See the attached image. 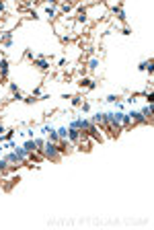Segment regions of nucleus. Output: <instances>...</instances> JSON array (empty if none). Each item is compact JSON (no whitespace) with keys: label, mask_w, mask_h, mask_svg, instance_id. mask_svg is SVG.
<instances>
[{"label":"nucleus","mask_w":154,"mask_h":230,"mask_svg":"<svg viewBox=\"0 0 154 230\" xmlns=\"http://www.w3.org/2000/svg\"><path fill=\"white\" fill-rule=\"evenodd\" d=\"M41 152H43V156L49 158V160H60V156H62V154L58 152V144H56V142H49V140L45 142V146L41 148Z\"/></svg>","instance_id":"f257e3e1"},{"label":"nucleus","mask_w":154,"mask_h":230,"mask_svg":"<svg viewBox=\"0 0 154 230\" xmlns=\"http://www.w3.org/2000/svg\"><path fill=\"white\" fill-rule=\"evenodd\" d=\"M23 150H25L27 154H31V152H37L35 140H25V142H23Z\"/></svg>","instance_id":"f03ea898"},{"label":"nucleus","mask_w":154,"mask_h":230,"mask_svg":"<svg viewBox=\"0 0 154 230\" xmlns=\"http://www.w3.org/2000/svg\"><path fill=\"white\" fill-rule=\"evenodd\" d=\"M146 119H148V123L152 121V105H146V107H142V111H140Z\"/></svg>","instance_id":"7ed1b4c3"},{"label":"nucleus","mask_w":154,"mask_h":230,"mask_svg":"<svg viewBox=\"0 0 154 230\" xmlns=\"http://www.w3.org/2000/svg\"><path fill=\"white\" fill-rule=\"evenodd\" d=\"M35 66H37L39 70H43V72H45V70H49V62H47L45 58H41V60H35Z\"/></svg>","instance_id":"20e7f679"},{"label":"nucleus","mask_w":154,"mask_h":230,"mask_svg":"<svg viewBox=\"0 0 154 230\" xmlns=\"http://www.w3.org/2000/svg\"><path fill=\"white\" fill-rule=\"evenodd\" d=\"M78 84H80V87H86V89H90V91L97 87V84H95V80H90V78H80V82H78Z\"/></svg>","instance_id":"39448f33"},{"label":"nucleus","mask_w":154,"mask_h":230,"mask_svg":"<svg viewBox=\"0 0 154 230\" xmlns=\"http://www.w3.org/2000/svg\"><path fill=\"white\" fill-rule=\"evenodd\" d=\"M6 74H8V62L2 58V60H0V76L6 78Z\"/></svg>","instance_id":"423d86ee"},{"label":"nucleus","mask_w":154,"mask_h":230,"mask_svg":"<svg viewBox=\"0 0 154 230\" xmlns=\"http://www.w3.org/2000/svg\"><path fill=\"white\" fill-rule=\"evenodd\" d=\"M56 132H58V136H60V140H68V130H66V125L58 128Z\"/></svg>","instance_id":"0eeeda50"},{"label":"nucleus","mask_w":154,"mask_h":230,"mask_svg":"<svg viewBox=\"0 0 154 230\" xmlns=\"http://www.w3.org/2000/svg\"><path fill=\"white\" fill-rule=\"evenodd\" d=\"M88 68H90V70H97V68H99V60H97V58H90V60H88Z\"/></svg>","instance_id":"6e6552de"},{"label":"nucleus","mask_w":154,"mask_h":230,"mask_svg":"<svg viewBox=\"0 0 154 230\" xmlns=\"http://www.w3.org/2000/svg\"><path fill=\"white\" fill-rule=\"evenodd\" d=\"M140 70H148V72H152V62L148 60V62H142L140 64Z\"/></svg>","instance_id":"1a4fd4ad"},{"label":"nucleus","mask_w":154,"mask_h":230,"mask_svg":"<svg viewBox=\"0 0 154 230\" xmlns=\"http://www.w3.org/2000/svg\"><path fill=\"white\" fill-rule=\"evenodd\" d=\"M45 14H47V17L51 19V17L56 14V6H45Z\"/></svg>","instance_id":"9d476101"},{"label":"nucleus","mask_w":154,"mask_h":230,"mask_svg":"<svg viewBox=\"0 0 154 230\" xmlns=\"http://www.w3.org/2000/svg\"><path fill=\"white\" fill-rule=\"evenodd\" d=\"M105 101H107V103H117V101H119V97H117V94H109Z\"/></svg>","instance_id":"9b49d317"},{"label":"nucleus","mask_w":154,"mask_h":230,"mask_svg":"<svg viewBox=\"0 0 154 230\" xmlns=\"http://www.w3.org/2000/svg\"><path fill=\"white\" fill-rule=\"evenodd\" d=\"M60 8H62V12H70V10H72L74 6H72V4H62Z\"/></svg>","instance_id":"f8f14e48"},{"label":"nucleus","mask_w":154,"mask_h":230,"mask_svg":"<svg viewBox=\"0 0 154 230\" xmlns=\"http://www.w3.org/2000/svg\"><path fill=\"white\" fill-rule=\"evenodd\" d=\"M72 105H82V99L80 97H72Z\"/></svg>","instance_id":"ddd939ff"},{"label":"nucleus","mask_w":154,"mask_h":230,"mask_svg":"<svg viewBox=\"0 0 154 230\" xmlns=\"http://www.w3.org/2000/svg\"><path fill=\"white\" fill-rule=\"evenodd\" d=\"M82 111H84V113H86V111H90V103H86V101H84V103H82Z\"/></svg>","instance_id":"4468645a"},{"label":"nucleus","mask_w":154,"mask_h":230,"mask_svg":"<svg viewBox=\"0 0 154 230\" xmlns=\"http://www.w3.org/2000/svg\"><path fill=\"white\" fill-rule=\"evenodd\" d=\"M4 132H6V128H4V125H2V123H0V136H2V134H4Z\"/></svg>","instance_id":"2eb2a0df"},{"label":"nucleus","mask_w":154,"mask_h":230,"mask_svg":"<svg viewBox=\"0 0 154 230\" xmlns=\"http://www.w3.org/2000/svg\"><path fill=\"white\" fill-rule=\"evenodd\" d=\"M0 12H4V4L2 2H0Z\"/></svg>","instance_id":"dca6fc26"}]
</instances>
